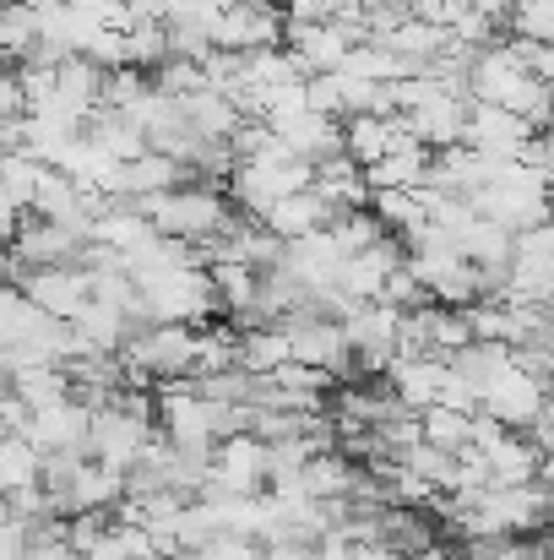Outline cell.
Listing matches in <instances>:
<instances>
[{
	"label": "cell",
	"instance_id": "cell-1",
	"mask_svg": "<svg viewBox=\"0 0 554 560\" xmlns=\"http://www.w3.org/2000/svg\"><path fill=\"white\" fill-rule=\"evenodd\" d=\"M142 212H148V223H153V234H164V240H180V245H207V240H217V234H228V223H234V212H228V201H223V190L217 186H175L164 190V196H148V201H137Z\"/></svg>",
	"mask_w": 554,
	"mask_h": 560
},
{
	"label": "cell",
	"instance_id": "cell-2",
	"mask_svg": "<svg viewBox=\"0 0 554 560\" xmlns=\"http://www.w3.org/2000/svg\"><path fill=\"white\" fill-rule=\"evenodd\" d=\"M316 186V170L310 164H299L278 137L256 153V159H245V164H234V175H228V190H234V201L250 212V218H267L283 196H294V190Z\"/></svg>",
	"mask_w": 554,
	"mask_h": 560
},
{
	"label": "cell",
	"instance_id": "cell-3",
	"mask_svg": "<svg viewBox=\"0 0 554 560\" xmlns=\"http://www.w3.org/2000/svg\"><path fill=\"white\" fill-rule=\"evenodd\" d=\"M196 332L201 327H142L126 349H120V365L131 386H175V381H196Z\"/></svg>",
	"mask_w": 554,
	"mask_h": 560
},
{
	"label": "cell",
	"instance_id": "cell-4",
	"mask_svg": "<svg viewBox=\"0 0 554 560\" xmlns=\"http://www.w3.org/2000/svg\"><path fill=\"white\" fill-rule=\"evenodd\" d=\"M142 294V316L148 327L164 322V327H201L207 316H217V294H212V272L201 261H185L169 278L137 289Z\"/></svg>",
	"mask_w": 554,
	"mask_h": 560
},
{
	"label": "cell",
	"instance_id": "cell-5",
	"mask_svg": "<svg viewBox=\"0 0 554 560\" xmlns=\"http://www.w3.org/2000/svg\"><path fill=\"white\" fill-rule=\"evenodd\" d=\"M278 327L288 332V360H294V365H316V371H327L332 381H349V386L359 381L354 349H349V338H343V322H327V316L310 305V311L283 316Z\"/></svg>",
	"mask_w": 554,
	"mask_h": 560
},
{
	"label": "cell",
	"instance_id": "cell-6",
	"mask_svg": "<svg viewBox=\"0 0 554 560\" xmlns=\"http://www.w3.org/2000/svg\"><path fill=\"white\" fill-rule=\"evenodd\" d=\"M164 430L158 424H148V419H131L126 408H98L93 413V435H87V457L93 463H104V468H115V474H131L148 452H153V441H158Z\"/></svg>",
	"mask_w": 554,
	"mask_h": 560
},
{
	"label": "cell",
	"instance_id": "cell-7",
	"mask_svg": "<svg viewBox=\"0 0 554 560\" xmlns=\"http://www.w3.org/2000/svg\"><path fill=\"white\" fill-rule=\"evenodd\" d=\"M544 402H550V386H544L539 375L522 371L517 354H511L506 371L479 392V413H490L495 424H506V430H517V435H528V430L544 419Z\"/></svg>",
	"mask_w": 554,
	"mask_h": 560
},
{
	"label": "cell",
	"instance_id": "cell-8",
	"mask_svg": "<svg viewBox=\"0 0 554 560\" xmlns=\"http://www.w3.org/2000/svg\"><path fill=\"white\" fill-rule=\"evenodd\" d=\"M212 49L223 55H256L283 49V11L272 0H234L212 16Z\"/></svg>",
	"mask_w": 554,
	"mask_h": 560
},
{
	"label": "cell",
	"instance_id": "cell-9",
	"mask_svg": "<svg viewBox=\"0 0 554 560\" xmlns=\"http://www.w3.org/2000/svg\"><path fill=\"white\" fill-rule=\"evenodd\" d=\"M506 305H554V234L528 229L517 234L511 267H506Z\"/></svg>",
	"mask_w": 554,
	"mask_h": 560
},
{
	"label": "cell",
	"instance_id": "cell-10",
	"mask_svg": "<svg viewBox=\"0 0 554 560\" xmlns=\"http://www.w3.org/2000/svg\"><path fill=\"white\" fill-rule=\"evenodd\" d=\"M397 327H402V316H397L391 305H380V300L354 305V311L343 316V338H349L354 365H359L365 375L391 371V360H397Z\"/></svg>",
	"mask_w": 554,
	"mask_h": 560
},
{
	"label": "cell",
	"instance_id": "cell-11",
	"mask_svg": "<svg viewBox=\"0 0 554 560\" xmlns=\"http://www.w3.org/2000/svg\"><path fill=\"white\" fill-rule=\"evenodd\" d=\"M267 490V441L228 435L212 446V479L201 495H261Z\"/></svg>",
	"mask_w": 554,
	"mask_h": 560
},
{
	"label": "cell",
	"instance_id": "cell-12",
	"mask_svg": "<svg viewBox=\"0 0 554 560\" xmlns=\"http://www.w3.org/2000/svg\"><path fill=\"white\" fill-rule=\"evenodd\" d=\"M354 44H369V38L338 27V22H310V27H288V22H283V49L294 55V66L305 71V82L343 71L349 55H354Z\"/></svg>",
	"mask_w": 554,
	"mask_h": 560
},
{
	"label": "cell",
	"instance_id": "cell-13",
	"mask_svg": "<svg viewBox=\"0 0 554 560\" xmlns=\"http://www.w3.org/2000/svg\"><path fill=\"white\" fill-rule=\"evenodd\" d=\"M22 435L38 446V457H87L93 408L76 402V397H66V402H55V408H33V419H27Z\"/></svg>",
	"mask_w": 554,
	"mask_h": 560
},
{
	"label": "cell",
	"instance_id": "cell-14",
	"mask_svg": "<svg viewBox=\"0 0 554 560\" xmlns=\"http://www.w3.org/2000/svg\"><path fill=\"white\" fill-rule=\"evenodd\" d=\"M87 250V240L76 229H60V223H44V218H27L16 223L11 234V261L22 272H44V267H76Z\"/></svg>",
	"mask_w": 554,
	"mask_h": 560
},
{
	"label": "cell",
	"instance_id": "cell-15",
	"mask_svg": "<svg viewBox=\"0 0 554 560\" xmlns=\"http://www.w3.org/2000/svg\"><path fill=\"white\" fill-rule=\"evenodd\" d=\"M16 283H22V294H27L49 322H66V327L93 305V278H87L82 267H44V272H22Z\"/></svg>",
	"mask_w": 554,
	"mask_h": 560
},
{
	"label": "cell",
	"instance_id": "cell-16",
	"mask_svg": "<svg viewBox=\"0 0 554 560\" xmlns=\"http://www.w3.org/2000/svg\"><path fill=\"white\" fill-rule=\"evenodd\" d=\"M533 137H539V131H533L522 115L495 109V104H473V109H468V142H462V148L511 164V159H522V148H528Z\"/></svg>",
	"mask_w": 554,
	"mask_h": 560
},
{
	"label": "cell",
	"instance_id": "cell-17",
	"mask_svg": "<svg viewBox=\"0 0 554 560\" xmlns=\"http://www.w3.org/2000/svg\"><path fill=\"white\" fill-rule=\"evenodd\" d=\"M158 234H153V223H148V212L137 207V201H104V212L93 218V234H87V245H98V250H109V256H120V261H131L137 250H148Z\"/></svg>",
	"mask_w": 554,
	"mask_h": 560
},
{
	"label": "cell",
	"instance_id": "cell-18",
	"mask_svg": "<svg viewBox=\"0 0 554 560\" xmlns=\"http://www.w3.org/2000/svg\"><path fill=\"white\" fill-rule=\"evenodd\" d=\"M343 250H338V240L321 229V234H305V240H294V245H283V267L321 300V294H332L338 289V272H343Z\"/></svg>",
	"mask_w": 554,
	"mask_h": 560
},
{
	"label": "cell",
	"instance_id": "cell-19",
	"mask_svg": "<svg viewBox=\"0 0 554 560\" xmlns=\"http://www.w3.org/2000/svg\"><path fill=\"white\" fill-rule=\"evenodd\" d=\"M408 261V250H402V240H375L369 250H359V256H349L343 261V272H338V289L354 300V305H369V300H380V283L397 272Z\"/></svg>",
	"mask_w": 554,
	"mask_h": 560
},
{
	"label": "cell",
	"instance_id": "cell-20",
	"mask_svg": "<svg viewBox=\"0 0 554 560\" xmlns=\"http://www.w3.org/2000/svg\"><path fill=\"white\" fill-rule=\"evenodd\" d=\"M332 218H338V207L321 196L316 186H305V190H294V196H283L261 223L283 240V245H294V240H305V234H321V229H332Z\"/></svg>",
	"mask_w": 554,
	"mask_h": 560
},
{
	"label": "cell",
	"instance_id": "cell-21",
	"mask_svg": "<svg viewBox=\"0 0 554 560\" xmlns=\"http://www.w3.org/2000/svg\"><path fill=\"white\" fill-rule=\"evenodd\" d=\"M429 170H435V153L419 148V142L402 131L397 148H391L375 170H365V186L369 190H424L429 186Z\"/></svg>",
	"mask_w": 554,
	"mask_h": 560
},
{
	"label": "cell",
	"instance_id": "cell-22",
	"mask_svg": "<svg viewBox=\"0 0 554 560\" xmlns=\"http://www.w3.org/2000/svg\"><path fill=\"white\" fill-rule=\"evenodd\" d=\"M175 186H185V164H175L169 153H142V159L120 164L109 201H148V196H164Z\"/></svg>",
	"mask_w": 554,
	"mask_h": 560
},
{
	"label": "cell",
	"instance_id": "cell-23",
	"mask_svg": "<svg viewBox=\"0 0 554 560\" xmlns=\"http://www.w3.org/2000/svg\"><path fill=\"white\" fill-rule=\"evenodd\" d=\"M272 137H278L299 164H310V170L343 153V126H338L332 115H316V109H310V115H299V120H288V126H283V131H272Z\"/></svg>",
	"mask_w": 554,
	"mask_h": 560
},
{
	"label": "cell",
	"instance_id": "cell-24",
	"mask_svg": "<svg viewBox=\"0 0 554 560\" xmlns=\"http://www.w3.org/2000/svg\"><path fill=\"white\" fill-rule=\"evenodd\" d=\"M402 131H408L402 115H354V120H343V153H349L359 170H375V164L397 148Z\"/></svg>",
	"mask_w": 554,
	"mask_h": 560
},
{
	"label": "cell",
	"instance_id": "cell-25",
	"mask_svg": "<svg viewBox=\"0 0 554 560\" xmlns=\"http://www.w3.org/2000/svg\"><path fill=\"white\" fill-rule=\"evenodd\" d=\"M185 115V126L201 137V142H234V131L245 126V115L234 109V98H223V93H212V88H201V93H190V98H175Z\"/></svg>",
	"mask_w": 554,
	"mask_h": 560
},
{
	"label": "cell",
	"instance_id": "cell-26",
	"mask_svg": "<svg viewBox=\"0 0 554 560\" xmlns=\"http://www.w3.org/2000/svg\"><path fill=\"white\" fill-rule=\"evenodd\" d=\"M446 360H391V371H386V381H391V392L413 408V413H424V408H435L440 402V386H446Z\"/></svg>",
	"mask_w": 554,
	"mask_h": 560
},
{
	"label": "cell",
	"instance_id": "cell-27",
	"mask_svg": "<svg viewBox=\"0 0 554 560\" xmlns=\"http://www.w3.org/2000/svg\"><path fill=\"white\" fill-rule=\"evenodd\" d=\"M484 457V468H490V485H533L539 479V468H544V457H539V446L528 441V435H517V430H506L490 452H479Z\"/></svg>",
	"mask_w": 554,
	"mask_h": 560
},
{
	"label": "cell",
	"instance_id": "cell-28",
	"mask_svg": "<svg viewBox=\"0 0 554 560\" xmlns=\"http://www.w3.org/2000/svg\"><path fill=\"white\" fill-rule=\"evenodd\" d=\"M354 485H359V468L343 452H316L299 474V495L310 501H354Z\"/></svg>",
	"mask_w": 554,
	"mask_h": 560
},
{
	"label": "cell",
	"instance_id": "cell-29",
	"mask_svg": "<svg viewBox=\"0 0 554 560\" xmlns=\"http://www.w3.org/2000/svg\"><path fill=\"white\" fill-rule=\"evenodd\" d=\"M457 250H462L473 267H484V272H506V267H511V250H517V234L500 229V223H490V218H473V223L457 234Z\"/></svg>",
	"mask_w": 554,
	"mask_h": 560
},
{
	"label": "cell",
	"instance_id": "cell-30",
	"mask_svg": "<svg viewBox=\"0 0 554 560\" xmlns=\"http://www.w3.org/2000/svg\"><path fill=\"white\" fill-rule=\"evenodd\" d=\"M87 137L109 153V159H120V164H131V159H142V153H153V142H148V131L137 126V120H126L120 109H98L93 120H87Z\"/></svg>",
	"mask_w": 554,
	"mask_h": 560
},
{
	"label": "cell",
	"instance_id": "cell-31",
	"mask_svg": "<svg viewBox=\"0 0 554 560\" xmlns=\"http://www.w3.org/2000/svg\"><path fill=\"white\" fill-rule=\"evenodd\" d=\"M38 474H44V457L27 435H0V501L22 495V490H38Z\"/></svg>",
	"mask_w": 554,
	"mask_h": 560
},
{
	"label": "cell",
	"instance_id": "cell-32",
	"mask_svg": "<svg viewBox=\"0 0 554 560\" xmlns=\"http://www.w3.org/2000/svg\"><path fill=\"white\" fill-rule=\"evenodd\" d=\"M419 441L462 457V452H473V413H462V408H424L419 413Z\"/></svg>",
	"mask_w": 554,
	"mask_h": 560
},
{
	"label": "cell",
	"instance_id": "cell-33",
	"mask_svg": "<svg viewBox=\"0 0 554 560\" xmlns=\"http://www.w3.org/2000/svg\"><path fill=\"white\" fill-rule=\"evenodd\" d=\"M511 354L517 349H500V343H468V349H457L451 360H446V371L457 375L462 386H473V392H484L495 375L511 365Z\"/></svg>",
	"mask_w": 554,
	"mask_h": 560
},
{
	"label": "cell",
	"instance_id": "cell-34",
	"mask_svg": "<svg viewBox=\"0 0 554 560\" xmlns=\"http://www.w3.org/2000/svg\"><path fill=\"white\" fill-rule=\"evenodd\" d=\"M468 327H473V343H500V349H517V343H522L517 305H506V300H479V305H468Z\"/></svg>",
	"mask_w": 554,
	"mask_h": 560
},
{
	"label": "cell",
	"instance_id": "cell-35",
	"mask_svg": "<svg viewBox=\"0 0 554 560\" xmlns=\"http://www.w3.org/2000/svg\"><path fill=\"white\" fill-rule=\"evenodd\" d=\"M278 365H288V332L283 327H250V332H239V371L272 375Z\"/></svg>",
	"mask_w": 554,
	"mask_h": 560
},
{
	"label": "cell",
	"instance_id": "cell-36",
	"mask_svg": "<svg viewBox=\"0 0 554 560\" xmlns=\"http://www.w3.org/2000/svg\"><path fill=\"white\" fill-rule=\"evenodd\" d=\"M11 392L27 408H55V402L71 397V375H66V365H27V371L11 381Z\"/></svg>",
	"mask_w": 554,
	"mask_h": 560
},
{
	"label": "cell",
	"instance_id": "cell-37",
	"mask_svg": "<svg viewBox=\"0 0 554 560\" xmlns=\"http://www.w3.org/2000/svg\"><path fill=\"white\" fill-rule=\"evenodd\" d=\"M402 474L424 479L429 490H451V485H457V457L440 452V446H429V441H413V446L402 452Z\"/></svg>",
	"mask_w": 554,
	"mask_h": 560
},
{
	"label": "cell",
	"instance_id": "cell-38",
	"mask_svg": "<svg viewBox=\"0 0 554 560\" xmlns=\"http://www.w3.org/2000/svg\"><path fill=\"white\" fill-rule=\"evenodd\" d=\"M327 234L338 240V250H343V256H359V250H369L375 240H386L380 218H375V212H365V207H359V212H338Z\"/></svg>",
	"mask_w": 554,
	"mask_h": 560
},
{
	"label": "cell",
	"instance_id": "cell-39",
	"mask_svg": "<svg viewBox=\"0 0 554 560\" xmlns=\"http://www.w3.org/2000/svg\"><path fill=\"white\" fill-rule=\"evenodd\" d=\"M169 60V38H164V22H137L126 33V66H164Z\"/></svg>",
	"mask_w": 554,
	"mask_h": 560
},
{
	"label": "cell",
	"instance_id": "cell-40",
	"mask_svg": "<svg viewBox=\"0 0 554 560\" xmlns=\"http://www.w3.org/2000/svg\"><path fill=\"white\" fill-rule=\"evenodd\" d=\"M380 305H391L397 316H408V311H424V305H435V300L424 294V283H419V278H413V267L402 261V267L380 283Z\"/></svg>",
	"mask_w": 554,
	"mask_h": 560
},
{
	"label": "cell",
	"instance_id": "cell-41",
	"mask_svg": "<svg viewBox=\"0 0 554 560\" xmlns=\"http://www.w3.org/2000/svg\"><path fill=\"white\" fill-rule=\"evenodd\" d=\"M511 27L528 44H554V0H517L511 5Z\"/></svg>",
	"mask_w": 554,
	"mask_h": 560
},
{
	"label": "cell",
	"instance_id": "cell-42",
	"mask_svg": "<svg viewBox=\"0 0 554 560\" xmlns=\"http://www.w3.org/2000/svg\"><path fill=\"white\" fill-rule=\"evenodd\" d=\"M153 88H158V93H169V98H190V93H201V88H207L201 60H164Z\"/></svg>",
	"mask_w": 554,
	"mask_h": 560
},
{
	"label": "cell",
	"instance_id": "cell-43",
	"mask_svg": "<svg viewBox=\"0 0 554 560\" xmlns=\"http://www.w3.org/2000/svg\"><path fill=\"white\" fill-rule=\"evenodd\" d=\"M511 55H517V60H522V66H528V71H533V77H539V82L554 93V44H528V38H511Z\"/></svg>",
	"mask_w": 554,
	"mask_h": 560
},
{
	"label": "cell",
	"instance_id": "cell-44",
	"mask_svg": "<svg viewBox=\"0 0 554 560\" xmlns=\"http://www.w3.org/2000/svg\"><path fill=\"white\" fill-rule=\"evenodd\" d=\"M27 115V98H22V77L16 66L0 60V120H22Z\"/></svg>",
	"mask_w": 554,
	"mask_h": 560
},
{
	"label": "cell",
	"instance_id": "cell-45",
	"mask_svg": "<svg viewBox=\"0 0 554 560\" xmlns=\"http://www.w3.org/2000/svg\"><path fill=\"white\" fill-rule=\"evenodd\" d=\"M201 556L207 560H261V545H256V539H228V534H223V539H212Z\"/></svg>",
	"mask_w": 554,
	"mask_h": 560
},
{
	"label": "cell",
	"instance_id": "cell-46",
	"mask_svg": "<svg viewBox=\"0 0 554 560\" xmlns=\"http://www.w3.org/2000/svg\"><path fill=\"white\" fill-rule=\"evenodd\" d=\"M126 5H131L137 22H169L180 11V0H126Z\"/></svg>",
	"mask_w": 554,
	"mask_h": 560
},
{
	"label": "cell",
	"instance_id": "cell-47",
	"mask_svg": "<svg viewBox=\"0 0 554 560\" xmlns=\"http://www.w3.org/2000/svg\"><path fill=\"white\" fill-rule=\"evenodd\" d=\"M511 5H517V0H462V11H473V16H484V22H506Z\"/></svg>",
	"mask_w": 554,
	"mask_h": 560
},
{
	"label": "cell",
	"instance_id": "cell-48",
	"mask_svg": "<svg viewBox=\"0 0 554 560\" xmlns=\"http://www.w3.org/2000/svg\"><path fill=\"white\" fill-rule=\"evenodd\" d=\"M316 545H261V560H316Z\"/></svg>",
	"mask_w": 554,
	"mask_h": 560
},
{
	"label": "cell",
	"instance_id": "cell-49",
	"mask_svg": "<svg viewBox=\"0 0 554 560\" xmlns=\"http://www.w3.org/2000/svg\"><path fill=\"white\" fill-rule=\"evenodd\" d=\"M16 278H22V267L11 261V250H0V289H5V283H16Z\"/></svg>",
	"mask_w": 554,
	"mask_h": 560
},
{
	"label": "cell",
	"instance_id": "cell-50",
	"mask_svg": "<svg viewBox=\"0 0 554 560\" xmlns=\"http://www.w3.org/2000/svg\"><path fill=\"white\" fill-rule=\"evenodd\" d=\"M539 142H544V170H550V175H554V126H550V131H544V137H539Z\"/></svg>",
	"mask_w": 554,
	"mask_h": 560
},
{
	"label": "cell",
	"instance_id": "cell-51",
	"mask_svg": "<svg viewBox=\"0 0 554 560\" xmlns=\"http://www.w3.org/2000/svg\"><path fill=\"white\" fill-rule=\"evenodd\" d=\"M402 560H451L440 545H429V550H419V556H402Z\"/></svg>",
	"mask_w": 554,
	"mask_h": 560
},
{
	"label": "cell",
	"instance_id": "cell-52",
	"mask_svg": "<svg viewBox=\"0 0 554 560\" xmlns=\"http://www.w3.org/2000/svg\"><path fill=\"white\" fill-rule=\"evenodd\" d=\"M169 560H207L201 550H180V556H169Z\"/></svg>",
	"mask_w": 554,
	"mask_h": 560
},
{
	"label": "cell",
	"instance_id": "cell-53",
	"mask_svg": "<svg viewBox=\"0 0 554 560\" xmlns=\"http://www.w3.org/2000/svg\"><path fill=\"white\" fill-rule=\"evenodd\" d=\"M550 234H554V207H550Z\"/></svg>",
	"mask_w": 554,
	"mask_h": 560
},
{
	"label": "cell",
	"instance_id": "cell-54",
	"mask_svg": "<svg viewBox=\"0 0 554 560\" xmlns=\"http://www.w3.org/2000/svg\"><path fill=\"white\" fill-rule=\"evenodd\" d=\"M0 250H5V234H0Z\"/></svg>",
	"mask_w": 554,
	"mask_h": 560
},
{
	"label": "cell",
	"instance_id": "cell-55",
	"mask_svg": "<svg viewBox=\"0 0 554 560\" xmlns=\"http://www.w3.org/2000/svg\"><path fill=\"white\" fill-rule=\"evenodd\" d=\"M272 5H288V0H272Z\"/></svg>",
	"mask_w": 554,
	"mask_h": 560
}]
</instances>
